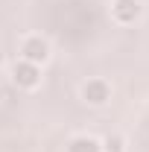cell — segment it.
<instances>
[{
	"mask_svg": "<svg viewBox=\"0 0 149 152\" xmlns=\"http://www.w3.org/2000/svg\"><path fill=\"white\" fill-rule=\"evenodd\" d=\"M15 82H20L23 88H32L38 82V67L32 61H18L15 64Z\"/></svg>",
	"mask_w": 149,
	"mask_h": 152,
	"instance_id": "obj_1",
	"label": "cell"
},
{
	"mask_svg": "<svg viewBox=\"0 0 149 152\" xmlns=\"http://www.w3.org/2000/svg\"><path fill=\"white\" fill-rule=\"evenodd\" d=\"M47 58V41H41V38H32V41H26L23 44V61H44Z\"/></svg>",
	"mask_w": 149,
	"mask_h": 152,
	"instance_id": "obj_2",
	"label": "cell"
},
{
	"mask_svg": "<svg viewBox=\"0 0 149 152\" xmlns=\"http://www.w3.org/2000/svg\"><path fill=\"white\" fill-rule=\"evenodd\" d=\"M114 12H117V18H123V20L134 18V15H137V0H117Z\"/></svg>",
	"mask_w": 149,
	"mask_h": 152,
	"instance_id": "obj_3",
	"label": "cell"
},
{
	"mask_svg": "<svg viewBox=\"0 0 149 152\" xmlns=\"http://www.w3.org/2000/svg\"><path fill=\"white\" fill-rule=\"evenodd\" d=\"M85 96H91V102L99 105V102H105V88L102 85H91V88L85 85Z\"/></svg>",
	"mask_w": 149,
	"mask_h": 152,
	"instance_id": "obj_4",
	"label": "cell"
}]
</instances>
